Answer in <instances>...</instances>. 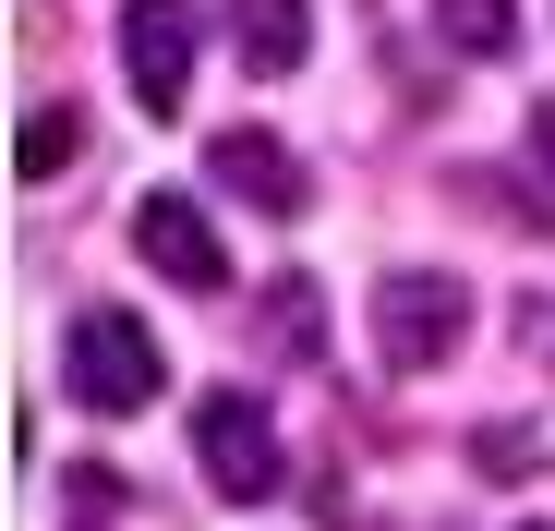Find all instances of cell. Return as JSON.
<instances>
[{"label": "cell", "mask_w": 555, "mask_h": 531, "mask_svg": "<svg viewBox=\"0 0 555 531\" xmlns=\"http://www.w3.org/2000/svg\"><path fill=\"white\" fill-rule=\"evenodd\" d=\"M13 169H25V182H49V169H73V109H37V121L13 133Z\"/></svg>", "instance_id": "obj_9"}, {"label": "cell", "mask_w": 555, "mask_h": 531, "mask_svg": "<svg viewBox=\"0 0 555 531\" xmlns=\"http://www.w3.org/2000/svg\"><path fill=\"white\" fill-rule=\"evenodd\" d=\"M133 254L157 266L169 290H230V242L206 230L194 194H133Z\"/></svg>", "instance_id": "obj_5"}, {"label": "cell", "mask_w": 555, "mask_h": 531, "mask_svg": "<svg viewBox=\"0 0 555 531\" xmlns=\"http://www.w3.org/2000/svg\"><path fill=\"white\" fill-rule=\"evenodd\" d=\"M230 25H242V61H254V73H291V61L314 49V13H302V0H230Z\"/></svg>", "instance_id": "obj_7"}, {"label": "cell", "mask_w": 555, "mask_h": 531, "mask_svg": "<svg viewBox=\"0 0 555 531\" xmlns=\"http://www.w3.org/2000/svg\"><path fill=\"white\" fill-rule=\"evenodd\" d=\"M121 73H133L145 121H181V98H194V0H121Z\"/></svg>", "instance_id": "obj_3"}, {"label": "cell", "mask_w": 555, "mask_h": 531, "mask_svg": "<svg viewBox=\"0 0 555 531\" xmlns=\"http://www.w3.org/2000/svg\"><path fill=\"white\" fill-rule=\"evenodd\" d=\"M459 326H472V290L435 279V266H411V279L375 290V363H387V375H423V363L459 350Z\"/></svg>", "instance_id": "obj_2"}, {"label": "cell", "mask_w": 555, "mask_h": 531, "mask_svg": "<svg viewBox=\"0 0 555 531\" xmlns=\"http://www.w3.org/2000/svg\"><path fill=\"white\" fill-rule=\"evenodd\" d=\"M531 169H543V194H531V218L555 230V109H531Z\"/></svg>", "instance_id": "obj_11"}, {"label": "cell", "mask_w": 555, "mask_h": 531, "mask_svg": "<svg viewBox=\"0 0 555 531\" xmlns=\"http://www.w3.org/2000/svg\"><path fill=\"white\" fill-rule=\"evenodd\" d=\"M61 387H73L85 411H145V399L169 387V363H157V338H145L133 314H73V338H61Z\"/></svg>", "instance_id": "obj_1"}, {"label": "cell", "mask_w": 555, "mask_h": 531, "mask_svg": "<svg viewBox=\"0 0 555 531\" xmlns=\"http://www.w3.org/2000/svg\"><path fill=\"white\" fill-rule=\"evenodd\" d=\"M206 169H218V182H230V194H242L254 218H302V206H314L302 157L278 145V133H254V121H242V133H218V145H206Z\"/></svg>", "instance_id": "obj_6"}, {"label": "cell", "mask_w": 555, "mask_h": 531, "mask_svg": "<svg viewBox=\"0 0 555 531\" xmlns=\"http://www.w3.org/2000/svg\"><path fill=\"white\" fill-rule=\"evenodd\" d=\"M266 326L291 338V350H314V279H278V290H266Z\"/></svg>", "instance_id": "obj_10"}, {"label": "cell", "mask_w": 555, "mask_h": 531, "mask_svg": "<svg viewBox=\"0 0 555 531\" xmlns=\"http://www.w3.org/2000/svg\"><path fill=\"white\" fill-rule=\"evenodd\" d=\"M194 459H206V483H218L230 507H254V495H278V423H266L242 387H218V399L194 411Z\"/></svg>", "instance_id": "obj_4"}, {"label": "cell", "mask_w": 555, "mask_h": 531, "mask_svg": "<svg viewBox=\"0 0 555 531\" xmlns=\"http://www.w3.org/2000/svg\"><path fill=\"white\" fill-rule=\"evenodd\" d=\"M435 25L472 49V61H507L519 49V0H435Z\"/></svg>", "instance_id": "obj_8"}]
</instances>
